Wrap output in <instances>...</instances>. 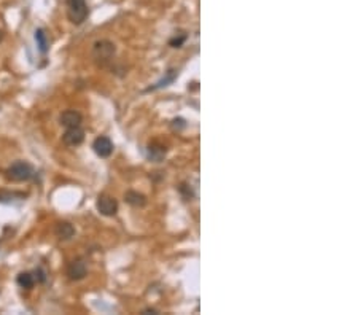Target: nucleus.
Instances as JSON below:
<instances>
[{"instance_id":"obj_17","label":"nucleus","mask_w":358,"mask_h":315,"mask_svg":"<svg viewBox=\"0 0 358 315\" xmlns=\"http://www.w3.org/2000/svg\"><path fill=\"white\" fill-rule=\"evenodd\" d=\"M2 40H4V32L0 30V42H2Z\"/></svg>"},{"instance_id":"obj_6","label":"nucleus","mask_w":358,"mask_h":315,"mask_svg":"<svg viewBox=\"0 0 358 315\" xmlns=\"http://www.w3.org/2000/svg\"><path fill=\"white\" fill-rule=\"evenodd\" d=\"M113 142L107 136H99L93 142V150L99 158H108L113 153Z\"/></svg>"},{"instance_id":"obj_16","label":"nucleus","mask_w":358,"mask_h":315,"mask_svg":"<svg viewBox=\"0 0 358 315\" xmlns=\"http://www.w3.org/2000/svg\"><path fill=\"white\" fill-rule=\"evenodd\" d=\"M32 274H34L35 282H45V280H46V276H45V271H43V269H37V271L32 272Z\"/></svg>"},{"instance_id":"obj_2","label":"nucleus","mask_w":358,"mask_h":315,"mask_svg":"<svg viewBox=\"0 0 358 315\" xmlns=\"http://www.w3.org/2000/svg\"><path fill=\"white\" fill-rule=\"evenodd\" d=\"M34 175H35V170H34L32 164H29L27 161H16L5 170L7 180L15 181V183L27 181V180H31Z\"/></svg>"},{"instance_id":"obj_9","label":"nucleus","mask_w":358,"mask_h":315,"mask_svg":"<svg viewBox=\"0 0 358 315\" xmlns=\"http://www.w3.org/2000/svg\"><path fill=\"white\" fill-rule=\"evenodd\" d=\"M54 234L59 240H70L75 236V228L68 221H59L54 226Z\"/></svg>"},{"instance_id":"obj_3","label":"nucleus","mask_w":358,"mask_h":315,"mask_svg":"<svg viewBox=\"0 0 358 315\" xmlns=\"http://www.w3.org/2000/svg\"><path fill=\"white\" fill-rule=\"evenodd\" d=\"M88 4L86 0H67V18L75 26H80L88 18Z\"/></svg>"},{"instance_id":"obj_14","label":"nucleus","mask_w":358,"mask_h":315,"mask_svg":"<svg viewBox=\"0 0 358 315\" xmlns=\"http://www.w3.org/2000/svg\"><path fill=\"white\" fill-rule=\"evenodd\" d=\"M177 75H178L177 70L171 69V70H169V72L166 74V77H164L163 80H159L155 86H152V88H150V91H155V89H161V88H164V86H169V85H171L172 81L177 78Z\"/></svg>"},{"instance_id":"obj_15","label":"nucleus","mask_w":358,"mask_h":315,"mask_svg":"<svg viewBox=\"0 0 358 315\" xmlns=\"http://www.w3.org/2000/svg\"><path fill=\"white\" fill-rule=\"evenodd\" d=\"M186 34H180V35H175L174 38L169 40V45H171L172 48H182L183 43L186 42Z\"/></svg>"},{"instance_id":"obj_13","label":"nucleus","mask_w":358,"mask_h":315,"mask_svg":"<svg viewBox=\"0 0 358 315\" xmlns=\"http://www.w3.org/2000/svg\"><path fill=\"white\" fill-rule=\"evenodd\" d=\"M18 285L21 288H26V290H31L34 285H35V279H34V274L32 272H21L16 279Z\"/></svg>"},{"instance_id":"obj_5","label":"nucleus","mask_w":358,"mask_h":315,"mask_svg":"<svg viewBox=\"0 0 358 315\" xmlns=\"http://www.w3.org/2000/svg\"><path fill=\"white\" fill-rule=\"evenodd\" d=\"M86 274H88V264H86V261L83 258H77V260L68 263L67 276H68V279H70V280L78 282V280L85 279Z\"/></svg>"},{"instance_id":"obj_8","label":"nucleus","mask_w":358,"mask_h":315,"mask_svg":"<svg viewBox=\"0 0 358 315\" xmlns=\"http://www.w3.org/2000/svg\"><path fill=\"white\" fill-rule=\"evenodd\" d=\"M59 123H61V126H64L65 129L67 128L82 126L83 116L77 110H65V111H62V113H61V116H59Z\"/></svg>"},{"instance_id":"obj_4","label":"nucleus","mask_w":358,"mask_h":315,"mask_svg":"<svg viewBox=\"0 0 358 315\" xmlns=\"http://www.w3.org/2000/svg\"><path fill=\"white\" fill-rule=\"evenodd\" d=\"M96 207L99 210V213L104 217H115L118 212V202L115 198L108 196V195H101L96 201Z\"/></svg>"},{"instance_id":"obj_12","label":"nucleus","mask_w":358,"mask_h":315,"mask_svg":"<svg viewBox=\"0 0 358 315\" xmlns=\"http://www.w3.org/2000/svg\"><path fill=\"white\" fill-rule=\"evenodd\" d=\"M35 42H37V46L40 49V53L46 54L48 49H49V42H48V37H46L43 29H37L35 30Z\"/></svg>"},{"instance_id":"obj_7","label":"nucleus","mask_w":358,"mask_h":315,"mask_svg":"<svg viewBox=\"0 0 358 315\" xmlns=\"http://www.w3.org/2000/svg\"><path fill=\"white\" fill-rule=\"evenodd\" d=\"M62 142L67 147H78L85 142V131L82 126L67 128V131L62 134Z\"/></svg>"},{"instance_id":"obj_11","label":"nucleus","mask_w":358,"mask_h":315,"mask_svg":"<svg viewBox=\"0 0 358 315\" xmlns=\"http://www.w3.org/2000/svg\"><path fill=\"white\" fill-rule=\"evenodd\" d=\"M124 201L127 202L129 206H132V207H145L147 206L145 195H142V193H138V191H132V190L126 191Z\"/></svg>"},{"instance_id":"obj_1","label":"nucleus","mask_w":358,"mask_h":315,"mask_svg":"<svg viewBox=\"0 0 358 315\" xmlns=\"http://www.w3.org/2000/svg\"><path fill=\"white\" fill-rule=\"evenodd\" d=\"M116 48L110 40H99L93 46V59L97 67H107L112 62Z\"/></svg>"},{"instance_id":"obj_10","label":"nucleus","mask_w":358,"mask_h":315,"mask_svg":"<svg viewBox=\"0 0 358 315\" xmlns=\"http://www.w3.org/2000/svg\"><path fill=\"white\" fill-rule=\"evenodd\" d=\"M166 153H167V148L163 145H158V144H152L147 148V158L153 162H161L164 159Z\"/></svg>"}]
</instances>
